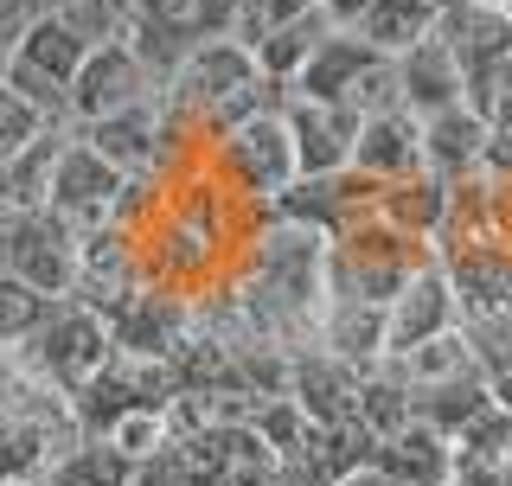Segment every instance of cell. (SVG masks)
I'll return each instance as SVG.
<instances>
[{
  "label": "cell",
  "instance_id": "obj_1",
  "mask_svg": "<svg viewBox=\"0 0 512 486\" xmlns=\"http://www.w3.org/2000/svg\"><path fill=\"white\" fill-rule=\"evenodd\" d=\"M436 263V243H416L404 231H391L384 218H365L352 231L327 237V301H359V307H391L404 295V282L416 269Z\"/></svg>",
  "mask_w": 512,
  "mask_h": 486
},
{
  "label": "cell",
  "instance_id": "obj_2",
  "mask_svg": "<svg viewBox=\"0 0 512 486\" xmlns=\"http://www.w3.org/2000/svg\"><path fill=\"white\" fill-rule=\"evenodd\" d=\"M13 359H20L39 384H52V391L77 397V391L96 378V371L116 359V333H109V320L96 314L90 301L64 295V301H52V314L39 320V333H32L26 346L13 352Z\"/></svg>",
  "mask_w": 512,
  "mask_h": 486
},
{
  "label": "cell",
  "instance_id": "obj_3",
  "mask_svg": "<svg viewBox=\"0 0 512 486\" xmlns=\"http://www.w3.org/2000/svg\"><path fill=\"white\" fill-rule=\"evenodd\" d=\"M128 192H135V180H128L116 160H103L77 128H64L58 160H52V186H45V212H58L77 237H90L103 224H122Z\"/></svg>",
  "mask_w": 512,
  "mask_h": 486
},
{
  "label": "cell",
  "instance_id": "obj_4",
  "mask_svg": "<svg viewBox=\"0 0 512 486\" xmlns=\"http://www.w3.org/2000/svg\"><path fill=\"white\" fill-rule=\"evenodd\" d=\"M212 160H218V180H224V186L244 192V199H263V205H276L282 192L301 180L295 141H288L282 109H269V116H250V122L224 128L218 148H212Z\"/></svg>",
  "mask_w": 512,
  "mask_h": 486
},
{
  "label": "cell",
  "instance_id": "obj_5",
  "mask_svg": "<svg viewBox=\"0 0 512 486\" xmlns=\"http://www.w3.org/2000/svg\"><path fill=\"white\" fill-rule=\"evenodd\" d=\"M77 263H84V237L45 205L39 212H13L7 231H0V269H13L20 282H32L52 301H64L77 288Z\"/></svg>",
  "mask_w": 512,
  "mask_h": 486
},
{
  "label": "cell",
  "instance_id": "obj_6",
  "mask_svg": "<svg viewBox=\"0 0 512 486\" xmlns=\"http://www.w3.org/2000/svg\"><path fill=\"white\" fill-rule=\"evenodd\" d=\"M192 327H199V301L180 295V288H167V282H141L135 295L109 314V333H116L122 359H173Z\"/></svg>",
  "mask_w": 512,
  "mask_h": 486
},
{
  "label": "cell",
  "instance_id": "obj_7",
  "mask_svg": "<svg viewBox=\"0 0 512 486\" xmlns=\"http://www.w3.org/2000/svg\"><path fill=\"white\" fill-rule=\"evenodd\" d=\"M160 90V77L141 64V52L128 39H109L84 58V71L71 77V128H90L116 109H135Z\"/></svg>",
  "mask_w": 512,
  "mask_h": 486
},
{
  "label": "cell",
  "instance_id": "obj_8",
  "mask_svg": "<svg viewBox=\"0 0 512 486\" xmlns=\"http://www.w3.org/2000/svg\"><path fill=\"white\" fill-rule=\"evenodd\" d=\"M282 122H288V141H295L301 180H327V173L352 167V148H359V128H365V116L352 103H320V96L288 90Z\"/></svg>",
  "mask_w": 512,
  "mask_h": 486
},
{
  "label": "cell",
  "instance_id": "obj_9",
  "mask_svg": "<svg viewBox=\"0 0 512 486\" xmlns=\"http://www.w3.org/2000/svg\"><path fill=\"white\" fill-rule=\"evenodd\" d=\"M461 320L468 314H461V295H455V282H448V269L442 263L416 269L404 282V295L384 307V359H404V352L429 346V339L461 333Z\"/></svg>",
  "mask_w": 512,
  "mask_h": 486
},
{
  "label": "cell",
  "instance_id": "obj_10",
  "mask_svg": "<svg viewBox=\"0 0 512 486\" xmlns=\"http://www.w3.org/2000/svg\"><path fill=\"white\" fill-rule=\"evenodd\" d=\"M173 128H180V122H173L167 96L154 90L148 103L116 109V116H103V122L77 128V135H84L103 160H116L128 180H160V160H167V148H173Z\"/></svg>",
  "mask_w": 512,
  "mask_h": 486
},
{
  "label": "cell",
  "instance_id": "obj_11",
  "mask_svg": "<svg viewBox=\"0 0 512 486\" xmlns=\"http://www.w3.org/2000/svg\"><path fill=\"white\" fill-rule=\"evenodd\" d=\"M365 378L372 371L333 359V352H295V365H288V397L301 403V416L308 423H359V403H365Z\"/></svg>",
  "mask_w": 512,
  "mask_h": 486
},
{
  "label": "cell",
  "instance_id": "obj_12",
  "mask_svg": "<svg viewBox=\"0 0 512 486\" xmlns=\"http://www.w3.org/2000/svg\"><path fill=\"white\" fill-rule=\"evenodd\" d=\"M436 32H442V45L455 52V64L468 77L512 64V13L500 0H455V7H442Z\"/></svg>",
  "mask_w": 512,
  "mask_h": 486
},
{
  "label": "cell",
  "instance_id": "obj_13",
  "mask_svg": "<svg viewBox=\"0 0 512 486\" xmlns=\"http://www.w3.org/2000/svg\"><path fill=\"white\" fill-rule=\"evenodd\" d=\"M397 96H404L410 116H442V109L468 103V71L455 64V52L442 45V32H429L423 45L397 52Z\"/></svg>",
  "mask_w": 512,
  "mask_h": 486
},
{
  "label": "cell",
  "instance_id": "obj_14",
  "mask_svg": "<svg viewBox=\"0 0 512 486\" xmlns=\"http://www.w3.org/2000/svg\"><path fill=\"white\" fill-rule=\"evenodd\" d=\"M352 167L372 173L378 186L410 180V173H429V160H423V116H410L404 103H397V109H378V116H365L359 148H352Z\"/></svg>",
  "mask_w": 512,
  "mask_h": 486
},
{
  "label": "cell",
  "instance_id": "obj_15",
  "mask_svg": "<svg viewBox=\"0 0 512 486\" xmlns=\"http://www.w3.org/2000/svg\"><path fill=\"white\" fill-rule=\"evenodd\" d=\"M372 461L397 486H448L455 480V442H448L442 429H429L423 416H410L397 435H384V442L372 448Z\"/></svg>",
  "mask_w": 512,
  "mask_h": 486
},
{
  "label": "cell",
  "instance_id": "obj_16",
  "mask_svg": "<svg viewBox=\"0 0 512 486\" xmlns=\"http://www.w3.org/2000/svg\"><path fill=\"white\" fill-rule=\"evenodd\" d=\"M487 141H493V128L480 122L468 103H461V109H442V116L423 122V160H429V173L448 180V186L487 173Z\"/></svg>",
  "mask_w": 512,
  "mask_h": 486
},
{
  "label": "cell",
  "instance_id": "obj_17",
  "mask_svg": "<svg viewBox=\"0 0 512 486\" xmlns=\"http://www.w3.org/2000/svg\"><path fill=\"white\" fill-rule=\"evenodd\" d=\"M448 180L436 173H410V180H391L378 192V218L391 224V231H404L416 243H436L442 237V218H448Z\"/></svg>",
  "mask_w": 512,
  "mask_h": 486
},
{
  "label": "cell",
  "instance_id": "obj_18",
  "mask_svg": "<svg viewBox=\"0 0 512 486\" xmlns=\"http://www.w3.org/2000/svg\"><path fill=\"white\" fill-rule=\"evenodd\" d=\"M320 352L378 371L384 365V307H359V301H327V320H320Z\"/></svg>",
  "mask_w": 512,
  "mask_h": 486
},
{
  "label": "cell",
  "instance_id": "obj_19",
  "mask_svg": "<svg viewBox=\"0 0 512 486\" xmlns=\"http://www.w3.org/2000/svg\"><path fill=\"white\" fill-rule=\"evenodd\" d=\"M410 403L429 429H442L448 442H455V435L493 403V384H487V371H461V378H442V384H429V391H416Z\"/></svg>",
  "mask_w": 512,
  "mask_h": 486
},
{
  "label": "cell",
  "instance_id": "obj_20",
  "mask_svg": "<svg viewBox=\"0 0 512 486\" xmlns=\"http://www.w3.org/2000/svg\"><path fill=\"white\" fill-rule=\"evenodd\" d=\"M45 480L52 486H128L135 480V461H128L109 435H84L77 448H64V455L45 467Z\"/></svg>",
  "mask_w": 512,
  "mask_h": 486
},
{
  "label": "cell",
  "instance_id": "obj_21",
  "mask_svg": "<svg viewBox=\"0 0 512 486\" xmlns=\"http://www.w3.org/2000/svg\"><path fill=\"white\" fill-rule=\"evenodd\" d=\"M333 32V13L327 7H314V13H301L295 26H282V32H269L263 45H256V64H263L276 84H288L295 90V77H301V64H308L314 52H320V39Z\"/></svg>",
  "mask_w": 512,
  "mask_h": 486
},
{
  "label": "cell",
  "instance_id": "obj_22",
  "mask_svg": "<svg viewBox=\"0 0 512 486\" xmlns=\"http://www.w3.org/2000/svg\"><path fill=\"white\" fill-rule=\"evenodd\" d=\"M52 314V295H39L32 282H20L13 269H0V352H20L39 320Z\"/></svg>",
  "mask_w": 512,
  "mask_h": 486
},
{
  "label": "cell",
  "instance_id": "obj_23",
  "mask_svg": "<svg viewBox=\"0 0 512 486\" xmlns=\"http://www.w3.org/2000/svg\"><path fill=\"white\" fill-rule=\"evenodd\" d=\"M45 128H64V122H45L39 109H32L26 96L13 90L7 77H0V167H13V160H20L32 141L45 135Z\"/></svg>",
  "mask_w": 512,
  "mask_h": 486
},
{
  "label": "cell",
  "instance_id": "obj_24",
  "mask_svg": "<svg viewBox=\"0 0 512 486\" xmlns=\"http://www.w3.org/2000/svg\"><path fill=\"white\" fill-rule=\"evenodd\" d=\"M320 0H237V13H231V39H244L250 52L269 39V32H282V26H295L301 13H314Z\"/></svg>",
  "mask_w": 512,
  "mask_h": 486
},
{
  "label": "cell",
  "instance_id": "obj_25",
  "mask_svg": "<svg viewBox=\"0 0 512 486\" xmlns=\"http://www.w3.org/2000/svg\"><path fill=\"white\" fill-rule=\"evenodd\" d=\"M109 442H116L128 461H148V455H160L167 442H180V435H173V416H167V410H128L122 423L109 429Z\"/></svg>",
  "mask_w": 512,
  "mask_h": 486
},
{
  "label": "cell",
  "instance_id": "obj_26",
  "mask_svg": "<svg viewBox=\"0 0 512 486\" xmlns=\"http://www.w3.org/2000/svg\"><path fill=\"white\" fill-rule=\"evenodd\" d=\"M128 486H199V480H192V467H186V448L167 442L160 455L135 461V480H128Z\"/></svg>",
  "mask_w": 512,
  "mask_h": 486
},
{
  "label": "cell",
  "instance_id": "obj_27",
  "mask_svg": "<svg viewBox=\"0 0 512 486\" xmlns=\"http://www.w3.org/2000/svg\"><path fill=\"white\" fill-rule=\"evenodd\" d=\"M340 486H397V480H391V474H384V467H378V461H365V467H352V474H346Z\"/></svg>",
  "mask_w": 512,
  "mask_h": 486
},
{
  "label": "cell",
  "instance_id": "obj_28",
  "mask_svg": "<svg viewBox=\"0 0 512 486\" xmlns=\"http://www.w3.org/2000/svg\"><path fill=\"white\" fill-rule=\"evenodd\" d=\"M205 13H212V26H218V32H231V13H237V0H205Z\"/></svg>",
  "mask_w": 512,
  "mask_h": 486
},
{
  "label": "cell",
  "instance_id": "obj_29",
  "mask_svg": "<svg viewBox=\"0 0 512 486\" xmlns=\"http://www.w3.org/2000/svg\"><path fill=\"white\" fill-rule=\"evenodd\" d=\"M7 64H13V39H7V26H0V77H7Z\"/></svg>",
  "mask_w": 512,
  "mask_h": 486
},
{
  "label": "cell",
  "instance_id": "obj_30",
  "mask_svg": "<svg viewBox=\"0 0 512 486\" xmlns=\"http://www.w3.org/2000/svg\"><path fill=\"white\" fill-rule=\"evenodd\" d=\"M7 486H52V480H45V474H26V480H7Z\"/></svg>",
  "mask_w": 512,
  "mask_h": 486
},
{
  "label": "cell",
  "instance_id": "obj_31",
  "mask_svg": "<svg viewBox=\"0 0 512 486\" xmlns=\"http://www.w3.org/2000/svg\"><path fill=\"white\" fill-rule=\"evenodd\" d=\"M448 486H468V480H448Z\"/></svg>",
  "mask_w": 512,
  "mask_h": 486
},
{
  "label": "cell",
  "instance_id": "obj_32",
  "mask_svg": "<svg viewBox=\"0 0 512 486\" xmlns=\"http://www.w3.org/2000/svg\"><path fill=\"white\" fill-rule=\"evenodd\" d=\"M500 7H506V13H512V0H500Z\"/></svg>",
  "mask_w": 512,
  "mask_h": 486
}]
</instances>
